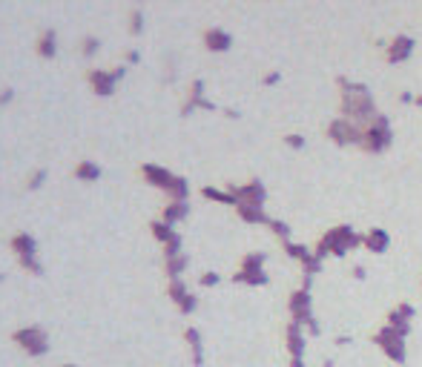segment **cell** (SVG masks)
<instances>
[{
  "label": "cell",
  "instance_id": "obj_3",
  "mask_svg": "<svg viewBox=\"0 0 422 367\" xmlns=\"http://www.w3.org/2000/svg\"><path fill=\"white\" fill-rule=\"evenodd\" d=\"M287 144H290V147H296V150L302 147V141H299V135H290V138H287Z\"/></svg>",
  "mask_w": 422,
  "mask_h": 367
},
{
  "label": "cell",
  "instance_id": "obj_2",
  "mask_svg": "<svg viewBox=\"0 0 422 367\" xmlns=\"http://www.w3.org/2000/svg\"><path fill=\"white\" fill-rule=\"evenodd\" d=\"M388 241H390V238L385 235V233H382V230H373V233L365 238V244L371 247L373 252H385V250H388Z\"/></svg>",
  "mask_w": 422,
  "mask_h": 367
},
{
  "label": "cell",
  "instance_id": "obj_1",
  "mask_svg": "<svg viewBox=\"0 0 422 367\" xmlns=\"http://www.w3.org/2000/svg\"><path fill=\"white\" fill-rule=\"evenodd\" d=\"M359 238L348 230V227H339V230H333L330 235H325V241L319 247V255H325V250H330V255H345L351 247H356Z\"/></svg>",
  "mask_w": 422,
  "mask_h": 367
}]
</instances>
